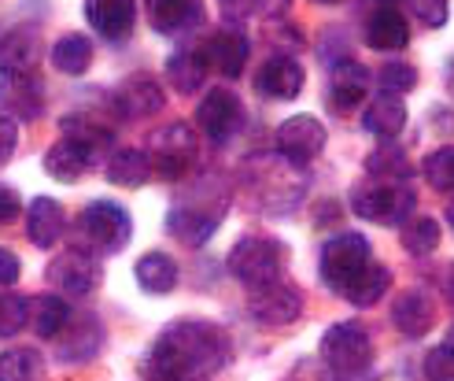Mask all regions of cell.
<instances>
[{
	"label": "cell",
	"mask_w": 454,
	"mask_h": 381,
	"mask_svg": "<svg viewBox=\"0 0 454 381\" xmlns=\"http://www.w3.org/2000/svg\"><path fill=\"white\" fill-rule=\"evenodd\" d=\"M233 345L222 333V326L215 322H174L170 329H163L145 360V374L152 381H189V377H203L211 370H222L230 363Z\"/></svg>",
	"instance_id": "6da1fadb"
},
{
	"label": "cell",
	"mask_w": 454,
	"mask_h": 381,
	"mask_svg": "<svg viewBox=\"0 0 454 381\" xmlns=\"http://www.w3.org/2000/svg\"><path fill=\"white\" fill-rule=\"evenodd\" d=\"M230 271L240 285H247L255 293V289H266V285H278L281 282V271H285V249L281 241L274 237H255L247 234L233 244L230 252Z\"/></svg>",
	"instance_id": "7a4b0ae2"
},
{
	"label": "cell",
	"mask_w": 454,
	"mask_h": 381,
	"mask_svg": "<svg viewBox=\"0 0 454 381\" xmlns=\"http://www.w3.org/2000/svg\"><path fill=\"white\" fill-rule=\"evenodd\" d=\"M373 266L370 241L362 234H336L322 244V278L333 293L348 297V289Z\"/></svg>",
	"instance_id": "3957f363"
},
{
	"label": "cell",
	"mask_w": 454,
	"mask_h": 381,
	"mask_svg": "<svg viewBox=\"0 0 454 381\" xmlns=\"http://www.w3.org/2000/svg\"><path fill=\"white\" fill-rule=\"evenodd\" d=\"M78 230L85 237V252L111 256V252H122L126 244H129L133 222H129L126 208L115 204V200H93V204L82 211Z\"/></svg>",
	"instance_id": "277c9868"
},
{
	"label": "cell",
	"mask_w": 454,
	"mask_h": 381,
	"mask_svg": "<svg viewBox=\"0 0 454 381\" xmlns=\"http://www.w3.org/2000/svg\"><path fill=\"white\" fill-rule=\"evenodd\" d=\"M322 363L336 377H355L373 363V341L358 322H336L322 337Z\"/></svg>",
	"instance_id": "5b68a950"
},
{
	"label": "cell",
	"mask_w": 454,
	"mask_h": 381,
	"mask_svg": "<svg viewBox=\"0 0 454 381\" xmlns=\"http://www.w3.org/2000/svg\"><path fill=\"white\" fill-rule=\"evenodd\" d=\"M351 208L370 218V222H380V226H403L406 218L414 215L418 208V196L411 186H358L351 193Z\"/></svg>",
	"instance_id": "8992f818"
},
{
	"label": "cell",
	"mask_w": 454,
	"mask_h": 381,
	"mask_svg": "<svg viewBox=\"0 0 454 381\" xmlns=\"http://www.w3.org/2000/svg\"><path fill=\"white\" fill-rule=\"evenodd\" d=\"M148 167H155L163 178H185V171L196 163V133L185 123H174L152 133L148 145Z\"/></svg>",
	"instance_id": "52a82bcc"
},
{
	"label": "cell",
	"mask_w": 454,
	"mask_h": 381,
	"mask_svg": "<svg viewBox=\"0 0 454 381\" xmlns=\"http://www.w3.org/2000/svg\"><path fill=\"white\" fill-rule=\"evenodd\" d=\"M196 123H200L207 141L225 145L230 138H237L240 126H244V104L230 93V89H211L196 107Z\"/></svg>",
	"instance_id": "ba28073f"
},
{
	"label": "cell",
	"mask_w": 454,
	"mask_h": 381,
	"mask_svg": "<svg viewBox=\"0 0 454 381\" xmlns=\"http://www.w3.org/2000/svg\"><path fill=\"white\" fill-rule=\"evenodd\" d=\"M325 148V126L314 115H292L278 126V152L288 163L307 167L314 155H322Z\"/></svg>",
	"instance_id": "9c48e42d"
},
{
	"label": "cell",
	"mask_w": 454,
	"mask_h": 381,
	"mask_svg": "<svg viewBox=\"0 0 454 381\" xmlns=\"http://www.w3.org/2000/svg\"><path fill=\"white\" fill-rule=\"evenodd\" d=\"M0 107L8 111V119H27L34 123L44 111V82L37 71H15L0 75Z\"/></svg>",
	"instance_id": "30bf717a"
},
{
	"label": "cell",
	"mask_w": 454,
	"mask_h": 381,
	"mask_svg": "<svg viewBox=\"0 0 454 381\" xmlns=\"http://www.w3.org/2000/svg\"><path fill=\"white\" fill-rule=\"evenodd\" d=\"M247 315L266 322V326H288L303 315V293L288 282L255 289L252 300H247Z\"/></svg>",
	"instance_id": "8fae6325"
},
{
	"label": "cell",
	"mask_w": 454,
	"mask_h": 381,
	"mask_svg": "<svg viewBox=\"0 0 454 381\" xmlns=\"http://www.w3.org/2000/svg\"><path fill=\"white\" fill-rule=\"evenodd\" d=\"M49 278L67 297H89L100 282V263H97L93 252H85V249H67L49 266Z\"/></svg>",
	"instance_id": "7c38bea8"
},
{
	"label": "cell",
	"mask_w": 454,
	"mask_h": 381,
	"mask_svg": "<svg viewBox=\"0 0 454 381\" xmlns=\"http://www.w3.org/2000/svg\"><path fill=\"white\" fill-rule=\"evenodd\" d=\"M85 19L100 37H107L111 44H122L133 34V22H137V4L133 0H89Z\"/></svg>",
	"instance_id": "4fadbf2b"
},
{
	"label": "cell",
	"mask_w": 454,
	"mask_h": 381,
	"mask_svg": "<svg viewBox=\"0 0 454 381\" xmlns=\"http://www.w3.org/2000/svg\"><path fill=\"white\" fill-rule=\"evenodd\" d=\"M247 56H252V44H247V37L237 34V30H218V34H211L207 41H203V52H200L203 67L211 63L215 71H222L225 78H237V75L244 71Z\"/></svg>",
	"instance_id": "5bb4252c"
},
{
	"label": "cell",
	"mask_w": 454,
	"mask_h": 381,
	"mask_svg": "<svg viewBox=\"0 0 454 381\" xmlns=\"http://www.w3.org/2000/svg\"><path fill=\"white\" fill-rule=\"evenodd\" d=\"M303 82H307L303 67L292 60V56H274V60H266V63H262V71H259V78H255L259 93L270 97V100H292V97H300Z\"/></svg>",
	"instance_id": "9a60e30c"
},
{
	"label": "cell",
	"mask_w": 454,
	"mask_h": 381,
	"mask_svg": "<svg viewBox=\"0 0 454 381\" xmlns=\"http://www.w3.org/2000/svg\"><path fill=\"white\" fill-rule=\"evenodd\" d=\"M366 41L380 52H399L411 44V27H406V15L399 12V4L373 8V15L366 19Z\"/></svg>",
	"instance_id": "2e32d148"
},
{
	"label": "cell",
	"mask_w": 454,
	"mask_h": 381,
	"mask_svg": "<svg viewBox=\"0 0 454 381\" xmlns=\"http://www.w3.org/2000/svg\"><path fill=\"white\" fill-rule=\"evenodd\" d=\"M370 89V71L355 60H340L333 67V78H329V104L336 111H351L362 104V97H366Z\"/></svg>",
	"instance_id": "e0dca14e"
},
{
	"label": "cell",
	"mask_w": 454,
	"mask_h": 381,
	"mask_svg": "<svg viewBox=\"0 0 454 381\" xmlns=\"http://www.w3.org/2000/svg\"><path fill=\"white\" fill-rule=\"evenodd\" d=\"M67 326H71V322H67ZM59 337L63 341H59L56 355H59L63 363H89L100 352V345H104V329H100V322L93 315H85L71 329H63Z\"/></svg>",
	"instance_id": "ac0fdd59"
},
{
	"label": "cell",
	"mask_w": 454,
	"mask_h": 381,
	"mask_svg": "<svg viewBox=\"0 0 454 381\" xmlns=\"http://www.w3.org/2000/svg\"><path fill=\"white\" fill-rule=\"evenodd\" d=\"M119 107H122V115H129V119H148V115H155L159 107H163V85H159L152 75H133V78H126L122 82V89H119Z\"/></svg>",
	"instance_id": "d6986e66"
},
{
	"label": "cell",
	"mask_w": 454,
	"mask_h": 381,
	"mask_svg": "<svg viewBox=\"0 0 454 381\" xmlns=\"http://www.w3.org/2000/svg\"><path fill=\"white\" fill-rule=\"evenodd\" d=\"M148 19L159 34H192L203 22V8L192 4V0H152L148 4Z\"/></svg>",
	"instance_id": "ffe728a7"
},
{
	"label": "cell",
	"mask_w": 454,
	"mask_h": 381,
	"mask_svg": "<svg viewBox=\"0 0 454 381\" xmlns=\"http://www.w3.org/2000/svg\"><path fill=\"white\" fill-rule=\"evenodd\" d=\"M222 222V208H174L167 226L185 244H203Z\"/></svg>",
	"instance_id": "44dd1931"
},
{
	"label": "cell",
	"mask_w": 454,
	"mask_h": 381,
	"mask_svg": "<svg viewBox=\"0 0 454 381\" xmlns=\"http://www.w3.org/2000/svg\"><path fill=\"white\" fill-rule=\"evenodd\" d=\"M27 234H30V241L37 244V249H52V244L59 241V234H63V208L56 204L52 196L30 200V208H27Z\"/></svg>",
	"instance_id": "7402d4cb"
},
{
	"label": "cell",
	"mask_w": 454,
	"mask_h": 381,
	"mask_svg": "<svg viewBox=\"0 0 454 381\" xmlns=\"http://www.w3.org/2000/svg\"><path fill=\"white\" fill-rule=\"evenodd\" d=\"M362 126H366L373 138H380V141L399 138V130L406 126V107H403V100L392 97V93L373 97V104L362 111Z\"/></svg>",
	"instance_id": "603a6c76"
},
{
	"label": "cell",
	"mask_w": 454,
	"mask_h": 381,
	"mask_svg": "<svg viewBox=\"0 0 454 381\" xmlns=\"http://www.w3.org/2000/svg\"><path fill=\"white\" fill-rule=\"evenodd\" d=\"M97 160L89 155L78 141H71V138H63V141H56L52 148H49V155H44V171H49L52 178H59V182H78V178L93 167Z\"/></svg>",
	"instance_id": "cb8c5ba5"
},
{
	"label": "cell",
	"mask_w": 454,
	"mask_h": 381,
	"mask_svg": "<svg viewBox=\"0 0 454 381\" xmlns=\"http://www.w3.org/2000/svg\"><path fill=\"white\" fill-rule=\"evenodd\" d=\"M392 322L399 326L403 337H425L428 326H433V304H428L425 293H403L392 307Z\"/></svg>",
	"instance_id": "d4e9b609"
},
{
	"label": "cell",
	"mask_w": 454,
	"mask_h": 381,
	"mask_svg": "<svg viewBox=\"0 0 454 381\" xmlns=\"http://www.w3.org/2000/svg\"><path fill=\"white\" fill-rule=\"evenodd\" d=\"M366 174L377 178V186H406L414 178V167L399 145H384L366 160Z\"/></svg>",
	"instance_id": "484cf974"
},
{
	"label": "cell",
	"mask_w": 454,
	"mask_h": 381,
	"mask_svg": "<svg viewBox=\"0 0 454 381\" xmlns=\"http://www.w3.org/2000/svg\"><path fill=\"white\" fill-rule=\"evenodd\" d=\"M67 322H71V304L63 297L44 293V297L30 300V326L37 329V337H59Z\"/></svg>",
	"instance_id": "4316f807"
},
{
	"label": "cell",
	"mask_w": 454,
	"mask_h": 381,
	"mask_svg": "<svg viewBox=\"0 0 454 381\" xmlns=\"http://www.w3.org/2000/svg\"><path fill=\"white\" fill-rule=\"evenodd\" d=\"M37 56V34L34 30H12L8 37H0V75L30 71V63Z\"/></svg>",
	"instance_id": "83f0119b"
},
{
	"label": "cell",
	"mask_w": 454,
	"mask_h": 381,
	"mask_svg": "<svg viewBox=\"0 0 454 381\" xmlns=\"http://www.w3.org/2000/svg\"><path fill=\"white\" fill-rule=\"evenodd\" d=\"M137 285L145 289V293H155V297L170 293V289L177 285V263L163 252H148L137 263Z\"/></svg>",
	"instance_id": "f1b7e54d"
},
{
	"label": "cell",
	"mask_w": 454,
	"mask_h": 381,
	"mask_svg": "<svg viewBox=\"0 0 454 381\" xmlns=\"http://www.w3.org/2000/svg\"><path fill=\"white\" fill-rule=\"evenodd\" d=\"M148 155L141 148H122L111 155V163H107V178H111V186H126V189H137L145 186V178H148Z\"/></svg>",
	"instance_id": "f546056e"
},
{
	"label": "cell",
	"mask_w": 454,
	"mask_h": 381,
	"mask_svg": "<svg viewBox=\"0 0 454 381\" xmlns=\"http://www.w3.org/2000/svg\"><path fill=\"white\" fill-rule=\"evenodd\" d=\"M89 60H93V44H89V37H82V34H67L52 49V67L59 75H85Z\"/></svg>",
	"instance_id": "4dcf8cb0"
},
{
	"label": "cell",
	"mask_w": 454,
	"mask_h": 381,
	"mask_svg": "<svg viewBox=\"0 0 454 381\" xmlns=\"http://www.w3.org/2000/svg\"><path fill=\"white\" fill-rule=\"evenodd\" d=\"M203 75H207V67H203V60L196 52H177L167 63V78L177 93H196L203 85Z\"/></svg>",
	"instance_id": "1f68e13d"
},
{
	"label": "cell",
	"mask_w": 454,
	"mask_h": 381,
	"mask_svg": "<svg viewBox=\"0 0 454 381\" xmlns=\"http://www.w3.org/2000/svg\"><path fill=\"white\" fill-rule=\"evenodd\" d=\"M0 381H41V355L34 348L0 352Z\"/></svg>",
	"instance_id": "d6a6232c"
},
{
	"label": "cell",
	"mask_w": 454,
	"mask_h": 381,
	"mask_svg": "<svg viewBox=\"0 0 454 381\" xmlns=\"http://www.w3.org/2000/svg\"><path fill=\"white\" fill-rule=\"evenodd\" d=\"M388 285H392V274H388V266H380V263H373L366 274H362L351 289H348V297L344 300H351V304H358V307H370V304H377L384 293H388Z\"/></svg>",
	"instance_id": "836d02e7"
},
{
	"label": "cell",
	"mask_w": 454,
	"mask_h": 381,
	"mask_svg": "<svg viewBox=\"0 0 454 381\" xmlns=\"http://www.w3.org/2000/svg\"><path fill=\"white\" fill-rule=\"evenodd\" d=\"M421 174H425V182L433 186V189H440V193H454V145L428 152V155H425V163H421Z\"/></svg>",
	"instance_id": "e575fe53"
},
{
	"label": "cell",
	"mask_w": 454,
	"mask_h": 381,
	"mask_svg": "<svg viewBox=\"0 0 454 381\" xmlns=\"http://www.w3.org/2000/svg\"><path fill=\"white\" fill-rule=\"evenodd\" d=\"M440 244V222L436 218H414L403 234V249L411 256H428Z\"/></svg>",
	"instance_id": "d590c367"
},
{
	"label": "cell",
	"mask_w": 454,
	"mask_h": 381,
	"mask_svg": "<svg viewBox=\"0 0 454 381\" xmlns=\"http://www.w3.org/2000/svg\"><path fill=\"white\" fill-rule=\"evenodd\" d=\"M377 82H380V93L399 97V93H411V89L418 85V71L411 63H384Z\"/></svg>",
	"instance_id": "8d00e7d4"
},
{
	"label": "cell",
	"mask_w": 454,
	"mask_h": 381,
	"mask_svg": "<svg viewBox=\"0 0 454 381\" xmlns=\"http://www.w3.org/2000/svg\"><path fill=\"white\" fill-rule=\"evenodd\" d=\"M30 322V304L19 297L0 300V337H15V333Z\"/></svg>",
	"instance_id": "74e56055"
},
{
	"label": "cell",
	"mask_w": 454,
	"mask_h": 381,
	"mask_svg": "<svg viewBox=\"0 0 454 381\" xmlns=\"http://www.w3.org/2000/svg\"><path fill=\"white\" fill-rule=\"evenodd\" d=\"M425 381H454V345H440L425 355Z\"/></svg>",
	"instance_id": "f35d334b"
},
{
	"label": "cell",
	"mask_w": 454,
	"mask_h": 381,
	"mask_svg": "<svg viewBox=\"0 0 454 381\" xmlns=\"http://www.w3.org/2000/svg\"><path fill=\"white\" fill-rule=\"evenodd\" d=\"M411 8L425 27H433V30H440V27H447V19H450V12H447V4L443 0H414V4H406Z\"/></svg>",
	"instance_id": "ab89813d"
},
{
	"label": "cell",
	"mask_w": 454,
	"mask_h": 381,
	"mask_svg": "<svg viewBox=\"0 0 454 381\" xmlns=\"http://www.w3.org/2000/svg\"><path fill=\"white\" fill-rule=\"evenodd\" d=\"M22 215V200L15 189L8 186H0V226H8V222H15Z\"/></svg>",
	"instance_id": "60d3db41"
},
{
	"label": "cell",
	"mask_w": 454,
	"mask_h": 381,
	"mask_svg": "<svg viewBox=\"0 0 454 381\" xmlns=\"http://www.w3.org/2000/svg\"><path fill=\"white\" fill-rule=\"evenodd\" d=\"M15 145H19V126H15L8 115H0V163L12 160Z\"/></svg>",
	"instance_id": "b9f144b4"
},
{
	"label": "cell",
	"mask_w": 454,
	"mask_h": 381,
	"mask_svg": "<svg viewBox=\"0 0 454 381\" xmlns=\"http://www.w3.org/2000/svg\"><path fill=\"white\" fill-rule=\"evenodd\" d=\"M15 282H19V259L15 252L0 249V285H15Z\"/></svg>",
	"instance_id": "7bdbcfd3"
},
{
	"label": "cell",
	"mask_w": 454,
	"mask_h": 381,
	"mask_svg": "<svg viewBox=\"0 0 454 381\" xmlns=\"http://www.w3.org/2000/svg\"><path fill=\"white\" fill-rule=\"evenodd\" d=\"M447 297L454 300V266H450V274H447Z\"/></svg>",
	"instance_id": "ee69618b"
},
{
	"label": "cell",
	"mask_w": 454,
	"mask_h": 381,
	"mask_svg": "<svg viewBox=\"0 0 454 381\" xmlns=\"http://www.w3.org/2000/svg\"><path fill=\"white\" fill-rule=\"evenodd\" d=\"M447 222H450V230H454V200H450V208H447Z\"/></svg>",
	"instance_id": "f6af8a7d"
},
{
	"label": "cell",
	"mask_w": 454,
	"mask_h": 381,
	"mask_svg": "<svg viewBox=\"0 0 454 381\" xmlns=\"http://www.w3.org/2000/svg\"><path fill=\"white\" fill-rule=\"evenodd\" d=\"M189 381H203V377H189Z\"/></svg>",
	"instance_id": "bcb514c9"
}]
</instances>
